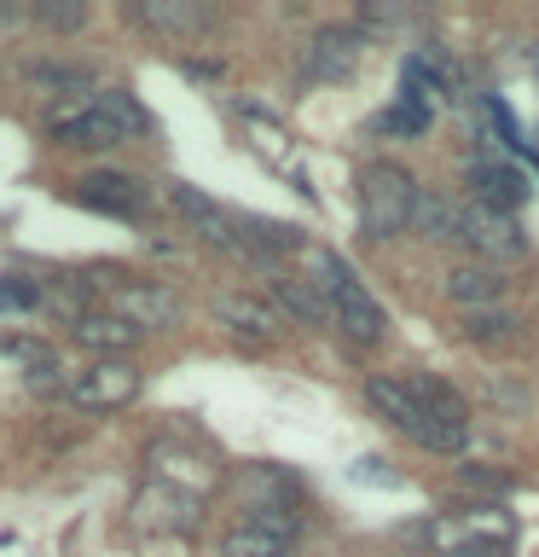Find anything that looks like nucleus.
<instances>
[{
	"instance_id": "f257e3e1",
	"label": "nucleus",
	"mask_w": 539,
	"mask_h": 557,
	"mask_svg": "<svg viewBox=\"0 0 539 557\" xmlns=\"http://www.w3.org/2000/svg\"><path fill=\"white\" fill-rule=\"evenodd\" d=\"M417 181L400 163H389V157H377V163L360 169V226L365 238H400L412 233L417 221Z\"/></svg>"
},
{
	"instance_id": "f03ea898",
	"label": "nucleus",
	"mask_w": 539,
	"mask_h": 557,
	"mask_svg": "<svg viewBox=\"0 0 539 557\" xmlns=\"http://www.w3.org/2000/svg\"><path fill=\"white\" fill-rule=\"evenodd\" d=\"M365 400L389 418V424L406 435V442H417V447H429V453H459L464 442H469V430H452V424H441L424 400H417V389L406 377H365Z\"/></svg>"
},
{
	"instance_id": "7ed1b4c3",
	"label": "nucleus",
	"mask_w": 539,
	"mask_h": 557,
	"mask_svg": "<svg viewBox=\"0 0 539 557\" xmlns=\"http://www.w3.org/2000/svg\"><path fill=\"white\" fill-rule=\"evenodd\" d=\"M417 534H424L435 552H452V557H487V552L511 546V522H504L493 505H469V511H452L441 522H424Z\"/></svg>"
},
{
	"instance_id": "20e7f679",
	"label": "nucleus",
	"mask_w": 539,
	"mask_h": 557,
	"mask_svg": "<svg viewBox=\"0 0 539 557\" xmlns=\"http://www.w3.org/2000/svg\"><path fill=\"white\" fill-rule=\"evenodd\" d=\"M47 128L59 146H87V151H111L128 139V122H122L111 104H99V94L93 99H64L59 111L47 116Z\"/></svg>"
},
{
	"instance_id": "39448f33",
	"label": "nucleus",
	"mask_w": 539,
	"mask_h": 557,
	"mask_svg": "<svg viewBox=\"0 0 539 557\" xmlns=\"http://www.w3.org/2000/svg\"><path fill=\"white\" fill-rule=\"evenodd\" d=\"M134 395H139V372L128 360H93L64 383V400L82 412H116V407H128Z\"/></svg>"
},
{
	"instance_id": "423d86ee",
	"label": "nucleus",
	"mask_w": 539,
	"mask_h": 557,
	"mask_svg": "<svg viewBox=\"0 0 539 557\" xmlns=\"http://www.w3.org/2000/svg\"><path fill=\"white\" fill-rule=\"evenodd\" d=\"M464 244L476 250V261L487 268H499V261H516L528 250V238H522L516 215H504V209H487V203H469L464 209Z\"/></svg>"
},
{
	"instance_id": "0eeeda50",
	"label": "nucleus",
	"mask_w": 539,
	"mask_h": 557,
	"mask_svg": "<svg viewBox=\"0 0 539 557\" xmlns=\"http://www.w3.org/2000/svg\"><path fill=\"white\" fill-rule=\"evenodd\" d=\"M174 209H180L186 226H191L203 244H215V250H226V256H250V244H243V233H238V215H226V209H221L215 198H203L198 186H180V181H174Z\"/></svg>"
},
{
	"instance_id": "6e6552de",
	"label": "nucleus",
	"mask_w": 539,
	"mask_h": 557,
	"mask_svg": "<svg viewBox=\"0 0 539 557\" xmlns=\"http://www.w3.org/2000/svg\"><path fill=\"white\" fill-rule=\"evenodd\" d=\"M330 313H337V331H342V337L360 343V348L383 343V331H389V313H383V302L360 285L354 273L337 285V296H330Z\"/></svg>"
},
{
	"instance_id": "1a4fd4ad",
	"label": "nucleus",
	"mask_w": 539,
	"mask_h": 557,
	"mask_svg": "<svg viewBox=\"0 0 539 557\" xmlns=\"http://www.w3.org/2000/svg\"><path fill=\"white\" fill-rule=\"evenodd\" d=\"M464 181H469V203L504 209V215H516V209L528 203V181H522V169L499 163V157H469Z\"/></svg>"
},
{
	"instance_id": "9d476101",
	"label": "nucleus",
	"mask_w": 539,
	"mask_h": 557,
	"mask_svg": "<svg viewBox=\"0 0 539 557\" xmlns=\"http://www.w3.org/2000/svg\"><path fill=\"white\" fill-rule=\"evenodd\" d=\"M134 522L139 529H156V534H191L198 529V494H186L174 482H151L134 505Z\"/></svg>"
},
{
	"instance_id": "9b49d317",
	"label": "nucleus",
	"mask_w": 539,
	"mask_h": 557,
	"mask_svg": "<svg viewBox=\"0 0 539 557\" xmlns=\"http://www.w3.org/2000/svg\"><path fill=\"white\" fill-rule=\"evenodd\" d=\"M215 320L233 331V337H243V343H278V331H285V313H278L273 302L238 296V290L215 296Z\"/></svg>"
},
{
	"instance_id": "f8f14e48",
	"label": "nucleus",
	"mask_w": 539,
	"mask_h": 557,
	"mask_svg": "<svg viewBox=\"0 0 539 557\" xmlns=\"http://www.w3.org/2000/svg\"><path fill=\"white\" fill-rule=\"evenodd\" d=\"M360 52H365V41H360V29H348V24H330V29H319L313 35V47H308V70L319 82H348L360 70Z\"/></svg>"
},
{
	"instance_id": "ddd939ff",
	"label": "nucleus",
	"mask_w": 539,
	"mask_h": 557,
	"mask_svg": "<svg viewBox=\"0 0 539 557\" xmlns=\"http://www.w3.org/2000/svg\"><path fill=\"white\" fill-rule=\"evenodd\" d=\"M111 313H122V320L139 325V331H151V325L180 320V302H174L163 285H146V278H116V308Z\"/></svg>"
},
{
	"instance_id": "4468645a",
	"label": "nucleus",
	"mask_w": 539,
	"mask_h": 557,
	"mask_svg": "<svg viewBox=\"0 0 539 557\" xmlns=\"http://www.w3.org/2000/svg\"><path fill=\"white\" fill-rule=\"evenodd\" d=\"M76 203L104 209V215H146V186L134 174H82L76 181Z\"/></svg>"
},
{
	"instance_id": "2eb2a0df",
	"label": "nucleus",
	"mask_w": 539,
	"mask_h": 557,
	"mask_svg": "<svg viewBox=\"0 0 539 557\" xmlns=\"http://www.w3.org/2000/svg\"><path fill=\"white\" fill-rule=\"evenodd\" d=\"M441 290H447L464 313H481V308H499V302H504V273L487 268V261H459V268L441 278Z\"/></svg>"
},
{
	"instance_id": "dca6fc26",
	"label": "nucleus",
	"mask_w": 539,
	"mask_h": 557,
	"mask_svg": "<svg viewBox=\"0 0 539 557\" xmlns=\"http://www.w3.org/2000/svg\"><path fill=\"white\" fill-rule=\"evenodd\" d=\"M70 337H76L82 348H93L99 360H116V355H128V348H139L146 331L128 325L122 313H82V320L70 325Z\"/></svg>"
},
{
	"instance_id": "f3484780",
	"label": "nucleus",
	"mask_w": 539,
	"mask_h": 557,
	"mask_svg": "<svg viewBox=\"0 0 539 557\" xmlns=\"http://www.w3.org/2000/svg\"><path fill=\"white\" fill-rule=\"evenodd\" d=\"M273 308L278 313H290V320H302V325H337V313H330V302L319 290L308 285L302 273H273Z\"/></svg>"
},
{
	"instance_id": "a211bd4d",
	"label": "nucleus",
	"mask_w": 539,
	"mask_h": 557,
	"mask_svg": "<svg viewBox=\"0 0 539 557\" xmlns=\"http://www.w3.org/2000/svg\"><path fill=\"white\" fill-rule=\"evenodd\" d=\"M417 238H429V244H452V238H464V209L447 198V191H424L417 198Z\"/></svg>"
},
{
	"instance_id": "6ab92c4d",
	"label": "nucleus",
	"mask_w": 539,
	"mask_h": 557,
	"mask_svg": "<svg viewBox=\"0 0 539 557\" xmlns=\"http://www.w3.org/2000/svg\"><path fill=\"white\" fill-rule=\"evenodd\" d=\"M134 17H139V24H151V29H163V35H198L209 24V12L191 7V0H139Z\"/></svg>"
},
{
	"instance_id": "aec40b11",
	"label": "nucleus",
	"mask_w": 539,
	"mask_h": 557,
	"mask_svg": "<svg viewBox=\"0 0 539 557\" xmlns=\"http://www.w3.org/2000/svg\"><path fill=\"white\" fill-rule=\"evenodd\" d=\"M412 389H417V400H424V407L441 418V424H452V430H469V400L452 389L447 377H435V372H417V377H406Z\"/></svg>"
},
{
	"instance_id": "412c9836",
	"label": "nucleus",
	"mask_w": 539,
	"mask_h": 557,
	"mask_svg": "<svg viewBox=\"0 0 539 557\" xmlns=\"http://www.w3.org/2000/svg\"><path fill=\"white\" fill-rule=\"evenodd\" d=\"M464 337L469 343H487V348H504L522 337V320L504 308H481V313H464Z\"/></svg>"
},
{
	"instance_id": "4be33fe9",
	"label": "nucleus",
	"mask_w": 539,
	"mask_h": 557,
	"mask_svg": "<svg viewBox=\"0 0 539 557\" xmlns=\"http://www.w3.org/2000/svg\"><path fill=\"white\" fill-rule=\"evenodd\" d=\"M296 261H302V278H308V285H313V290L325 296V302H330V296H337V285L348 278V268H342V261L330 256L325 244H313V238H308V250L296 256Z\"/></svg>"
},
{
	"instance_id": "5701e85b",
	"label": "nucleus",
	"mask_w": 539,
	"mask_h": 557,
	"mask_svg": "<svg viewBox=\"0 0 539 557\" xmlns=\"http://www.w3.org/2000/svg\"><path fill=\"white\" fill-rule=\"evenodd\" d=\"M429 116H435V111H424L417 99L400 94L389 111L377 116V134H389V139H417V134H429Z\"/></svg>"
},
{
	"instance_id": "b1692460",
	"label": "nucleus",
	"mask_w": 539,
	"mask_h": 557,
	"mask_svg": "<svg viewBox=\"0 0 539 557\" xmlns=\"http://www.w3.org/2000/svg\"><path fill=\"white\" fill-rule=\"evenodd\" d=\"M29 87H41V94H64V99H82L93 76L87 70H64V64H35L29 70Z\"/></svg>"
},
{
	"instance_id": "393cba45",
	"label": "nucleus",
	"mask_w": 539,
	"mask_h": 557,
	"mask_svg": "<svg viewBox=\"0 0 539 557\" xmlns=\"http://www.w3.org/2000/svg\"><path fill=\"white\" fill-rule=\"evenodd\" d=\"M221 557H290V546L285 540H273V534H261V529H238L221 540Z\"/></svg>"
},
{
	"instance_id": "a878e982",
	"label": "nucleus",
	"mask_w": 539,
	"mask_h": 557,
	"mask_svg": "<svg viewBox=\"0 0 539 557\" xmlns=\"http://www.w3.org/2000/svg\"><path fill=\"white\" fill-rule=\"evenodd\" d=\"M29 12L41 17L47 29H82V24H87V7H82V0H35Z\"/></svg>"
},
{
	"instance_id": "bb28decb",
	"label": "nucleus",
	"mask_w": 539,
	"mask_h": 557,
	"mask_svg": "<svg viewBox=\"0 0 539 557\" xmlns=\"http://www.w3.org/2000/svg\"><path fill=\"white\" fill-rule=\"evenodd\" d=\"M41 302H47V285H35L24 273L0 278V308H41Z\"/></svg>"
},
{
	"instance_id": "cd10ccee",
	"label": "nucleus",
	"mask_w": 539,
	"mask_h": 557,
	"mask_svg": "<svg viewBox=\"0 0 539 557\" xmlns=\"http://www.w3.org/2000/svg\"><path fill=\"white\" fill-rule=\"evenodd\" d=\"M459 482L469 487V494H511V476H499V470H481V465H469V470H459Z\"/></svg>"
},
{
	"instance_id": "c85d7f7f",
	"label": "nucleus",
	"mask_w": 539,
	"mask_h": 557,
	"mask_svg": "<svg viewBox=\"0 0 539 557\" xmlns=\"http://www.w3.org/2000/svg\"><path fill=\"white\" fill-rule=\"evenodd\" d=\"M354 476H360V482H394L389 470H377V459H360V465H354Z\"/></svg>"
},
{
	"instance_id": "c756f323",
	"label": "nucleus",
	"mask_w": 539,
	"mask_h": 557,
	"mask_svg": "<svg viewBox=\"0 0 539 557\" xmlns=\"http://www.w3.org/2000/svg\"><path fill=\"white\" fill-rule=\"evenodd\" d=\"M12 17H17V7H12V0H0V24H12Z\"/></svg>"
},
{
	"instance_id": "7c9ffc66",
	"label": "nucleus",
	"mask_w": 539,
	"mask_h": 557,
	"mask_svg": "<svg viewBox=\"0 0 539 557\" xmlns=\"http://www.w3.org/2000/svg\"><path fill=\"white\" fill-rule=\"evenodd\" d=\"M528 70H534V76H539V41L528 47Z\"/></svg>"
}]
</instances>
